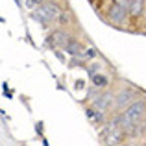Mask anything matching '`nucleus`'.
Segmentation results:
<instances>
[{
    "mask_svg": "<svg viewBox=\"0 0 146 146\" xmlns=\"http://www.w3.org/2000/svg\"><path fill=\"white\" fill-rule=\"evenodd\" d=\"M146 113V104L143 100H137V102H133L131 106H128V109L124 111V115H120V117H117V126L122 129H129L131 126H135L137 122L141 120V118L144 117Z\"/></svg>",
    "mask_w": 146,
    "mask_h": 146,
    "instance_id": "nucleus-1",
    "label": "nucleus"
},
{
    "mask_svg": "<svg viewBox=\"0 0 146 146\" xmlns=\"http://www.w3.org/2000/svg\"><path fill=\"white\" fill-rule=\"evenodd\" d=\"M68 41H70V37H68L67 33L61 32V30H56V32L46 39V44H50V46H63L65 48Z\"/></svg>",
    "mask_w": 146,
    "mask_h": 146,
    "instance_id": "nucleus-2",
    "label": "nucleus"
},
{
    "mask_svg": "<svg viewBox=\"0 0 146 146\" xmlns=\"http://www.w3.org/2000/svg\"><path fill=\"white\" fill-rule=\"evenodd\" d=\"M128 13H129L128 7L118 6V4H115V2H113V6L109 7V19H111L113 22H117V24L124 22V19H126V15H128Z\"/></svg>",
    "mask_w": 146,
    "mask_h": 146,
    "instance_id": "nucleus-3",
    "label": "nucleus"
},
{
    "mask_svg": "<svg viewBox=\"0 0 146 146\" xmlns=\"http://www.w3.org/2000/svg\"><path fill=\"white\" fill-rule=\"evenodd\" d=\"M113 106V94H98L96 98H94V107L100 111H106L109 109V107Z\"/></svg>",
    "mask_w": 146,
    "mask_h": 146,
    "instance_id": "nucleus-4",
    "label": "nucleus"
},
{
    "mask_svg": "<svg viewBox=\"0 0 146 146\" xmlns=\"http://www.w3.org/2000/svg\"><path fill=\"white\" fill-rule=\"evenodd\" d=\"M32 19H33V21H37V22H41V24H48V22L52 21V17H50L48 11L43 7V4H41V6H37L35 9L32 11Z\"/></svg>",
    "mask_w": 146,
    "mask_h": 146,
    "instance_id": "nucleus-5",
    "label": "nucleus"
},
{
    "mask_svg": "<svg viewBox=\"0 0 146 146\" xmlns=\"http://www.w3.org/2000/svg\"><path fill=\"white\" fill-rule=\"evenodd\" d=\"M143 7H144V0H131L128 11H129L131 17H139V15L143 13Z\"/></svg>",
    "mask_w": 146,
    "mask_h": 146,
    "instance_id": "nucleus-6",
    "label": "nucleus"
},
{
    "mask_svg": "<svg viewBox=\"0 0 146 146\" xmlns=\"http://www.w3.org/2000/svg\"><path fill=\"white\" fill-rule=\"evenodd\" d=\"M133 98H135V96H133L131 91H122V93L118 94V98H117V106L122 107V106H126V104H129Z\"/></svg>",
    "mask_w": 146,
    "mask_h": 146,
    "instance_id": "nucleus-7",
    "label": "nucleus"
},
{
    "mask_svg": "<svg viewBox=\"0 0 146 146\" xmlns=\"http://www.w3.org/2000/svg\"><path fill=\"white\" fill-rule=\"evenodd\" d=\"M65 50H67L70 56H78V54L82 52V44H80L76 39H70V41L67 43V46H65Z\"/></svg>",
    "mask_w": 146,
    "mask_h": 146,
    "instance_id": "nucleus-8",
    "label": "nucleus"
},
{
    "mask_svg": "<svg viewBox=\"0 0 146 146\" xmlns=\"http://www.w3.org/2000/svg\"><path fill=\"white\" fill-rule=\"evenodd\" d=\"M107 82H109V80H107L106 76H102V74H94V76H93V83H94L96 87H106Z\"/></svg>",
    "mask_w": 146,
    "mask_h": 146,
    "instance_id": "nucleus-9",
    "label": "nucleus"
},
{
    "mask_svg": "<svg viewBox=\"0 0 146 146\" xmlns=\"http://www.w3.org/2000/svg\"><path fill=\"white\" fill-rule=\"evenodd\" d=\"M87 117L94 122H102V113H98V111H94V109H87Z\"/></svg>",
    "mask_w": 146,
    "mask_h": 146,
    "instance_id": "nucleus-10",
    "label": "nucleus"
},
{
    "mask_svg": "<svg viewBox=\"0 0 146 146\" xmlns=\"http://www.w3.org/2000/svg\"><path fill=\"white\" fill-rule=\"evenodd\" d=\"M57 22H59V24H68V15L67 13H59L57 15Z\"/></svg>",
    "mask_w": 146,
    "mask_h": 146,
    "instance_id": "nucleus-11",
    "label": "nucleus"
},
{
    "mask_svg": "<svg viewBox=\"0 0 146 146\" xmlns=\"http://www.w3.org/2000/svg\"><path fill=\"white\" fill-rule=\"evenodd\" d=\"M115 4H118V6H124V7H129V4H131V0H113Z\"/></svg>",
    "mask_w": 146,
    "mask_h": 146,
    "instance_id": "nucleus-12",
    "label": "nucleus"
},
{
    "mask_svg": "<svg viewBox=\"0 0 146 146\" xmlns=\"http://www.w3.org/2000/svg\"><path fill=\"white\" fill-rule=\"evenodd\" d=\"M89 72H91V74H96V72H98V65H91V67H89Z\"/></svg>",
    "mask_w": 146,
    "mask_h": 146,
    "instance_id": "nucleus-13",
    "label": "nucleus"
},
{
    "mask_svg": "<svg viewBox=\"0 0 146 146\" xmlns=\"http://www.w3.org/2000/svg\"><path fill=\"white\" fill-rule=\"evenodd\" d=\"M87 56H96V50H93V48L87 50Z\"/></svg>",
    "mask_w": 146,
    "mask_h": 146,
    "instance_id": "nucleus-14",
    "label": "nucleus"
},
{
    "mask_svg": "<svg viewBox=\"0 0 146 146\" xmlns=\"http://www.w3.org/2000/svg\"><path fill=\"white\" fill-rule=\"evenodd\" d=\"M33 4H35V6H41V4H43V0H32Z\"/></svg>",
    "mask_w": 146,
    "mask_h": 146,
    "instance_id": "nucleus-15",
    "label": "nucleus"
},
{
    "mask_svg": "<svg viewBox=\"0 0 146 146\" xmlns=\"http://www.w3.org/2000/svg\"><path fill=\"white\" fill-rule=\"evenodd\" d=\"M52 2H57V0H52Z\"/></svg>",
    "mask_w": 146,
    "mask_h": 146,
    "instance_id": "nucleus-16",
    "label": "nucleus"
}]
</instances>
